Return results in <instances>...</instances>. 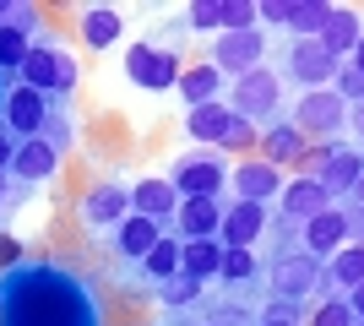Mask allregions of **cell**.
I'll return each mask as SVG.
<instances>
[{
  "label": "cell",
  "mask_w": 364,
  "mask_h": 326,
  "mask_svg": "<svg viewBox=\"0 0 364 326\" xmlns=\"http://www.w3.org/2000/svg\"><path fill=\"white\" fill-rule=\"evenodd\" d=\"M6 326H98V321H92V294L82 299V288L71 278L49 272V266H33L11 283Z\"/></svg>",
  "instance_id": "cell-1"
},
{
  "label": "cell",
  "mask_w": 364,
  "mask_h": 326,
  "mask_svg": "<svg viewBox=\"0 0 364 326\" xmlns=\"http://www.w3.org/2000/svg\"><path fill=\"white\" fill-rule=\"evenodd\" d=\"M16 77H22V87H33V93H44V98H49V93H71L82 71H76V60L65 55V49L33 44V49H28V60H22V71H16Z\"/></svg>",
  "instance_id": "cell-2"
},
{
  "label": "cell",
  "mask_w": 364,
  "mask_h": 326,
  "mask_svg": "<svg viewBox=\"0 0 364 326\" xmlns=\"http://www.w3.org/2000/svg\"><path fill=\"white\" fill-rule=\"evenodd\" d=\"M180 71H185L180 55H164V49H152V44H131V55H125V77L152 87V93L180 87Z\"/></svg>",
  "instance_id": "cell-3"
},
{
  "label": "cell",
  "mask_w": 364,
  "mask_h": 326,
  "mask_svg": "<svg viewBox=\"0 0 364 326\" xmlns=\"http://www.w3.org/2000/svg\"><path fill=\"white\" fill-rule=\"evenodd\" d=\"M125 217H131V190L114 185V180H109V185H92L87 196H82V223H87V229H109V223L120 229Z\"/></svg>",
  "instance_id": "cell-4"
},
{
  "label": "cell",
  "mask_w": 364,
  "mask_h": 326,
  "mask_svg": "<svg viewBox=\"0 0 364 326\" xmlns=\"http://www.w3.org/2000/svg\"><path fill=\"white\" fill-rule=\"evenodd\" d=\"M6 125H11L16 136H28V141L44 136V125H49V98L16 82L11 93H6Z\"/></svg>",
  "instance_id": "cell-5"
},
{
  "label": "cell",
  "mask_w": 364,
  "mask_h": 326,
  "mask_svg": "<svg viewBox=\"0 0 364 326\" xmlns=\"http://www.w3.org/2000/svg\"><path fill=\"white\" fill-rule=\"evenodd\" d=\"M277 104V77L272 71H245L240 82H234V114L240 120H256V114H267V109Z\"/></svg>",
  "instance_id": "cell-6"
},
{
  "label": "cell",
  "mask_w": 364,
  "mask_h": 326,
  "mask_svg": "<svg viewBox=\"0 0 364 326\" xmlns=\"http://www.w3.org/2000/svg\"><path fill=\"white\" fill-rule=\"evenodd\" d=\"M348 120V109H343V98L337 93H304L299 98V114H294V131H321V136H326V131H337V125Z\"/></svg>",
  "instance_id": "cell-7"
},
{
  "label": "cell",
  "mask_w": 364,
  "mask_h": 326,
  "mask_svg": "<svg viewBox=\"0 0 364 326\" xmlns=\"http://www.w3.org/2000/svg\"><path fill=\"white\" fill-rule=\"evenodd\" d=\"M131 212L164 223V217L180 212V190L168 185V180H136V185H131Z\"/></svg>",
  "instance_id": "cell-8"
},
{
  "label": "cell",
  "mask_w": 364,
  "mask_h": 326,
  "mask_svg": "<svg viewBox=\"0 0 364 326\" xmlns=\"http://www.w3.org/2000/svg\"><path fill=\"white\" fill-rule=\"evenodd\" d=\"M256 60H261V33H228V38H218L213 44V60L207 65H218V71H256Z\"/></svg>",
  "instance_id": "cell-9"
},
{
  "label": "cell",
  "mask_w": 364,
  "mask_h": 326,
  "mask_svg": "<svg viewBox=\"0 0 364 326\" xmlns=\"http://www.w3.org/2000/svg\"><path fill=\"white\" fill-rule=\"evenodd\" d=\"M76 38H82L92 55L109 49L120 38V11H114V6H82V11H76Z\"/></svg>",
  "instance_id": "cell-10"
},
{
  "label": "cell",
  "mask_w": 364,
  "mask_h": 326,
  "mask_svg": "<svg viewBox=\"0 0 364 326\" xmlns=\"http://www.w3.org/2000/svg\"><path fill=\"white\" fill-rule=\"evenodd\" d=\"M168 185L180 190L185 202H191V196H218V190H223V163H213V158H191V163L174 169Z\"/></svg>",
  "instance_id": "cell-11"
},
{
  "label": "cell",
  "mask_w": 364,
  "mask_h": 326,
  "mask_svg": "<svg viewBox=\"0 0 364 326\" xmlns=\"http://www.w3.org/2000/svg\"><path fill=\"white\" fill-rule=\"evenodd\" d=\"M11 169L22 174V180H49V174L60 169V147L44 141V136H33V141H22L11 153Z\"/></svg>",
  "instance_id": "cell-12"
},
{
  "label": "cell",
  "mask_w": 364,
  "mask_h": 326,
  "mask_svg": "<svg viewBox=\"0 0 364 326\" xmlns=\"http://www.w3.org/2000/svg\"><path fill=\"white\" fill-rule=\"evenodd\" d=\"M289 60H294V77H304V82H332L337 77V55L321 38H299Z\"/></svg>",
  "instance_id": "cell-13"
},
{
  "label": "cell",
  "mask_w": 364,
  "mask_h": 326,
  "mask_svg": "<svg viewBox=\"0 0 364 326\" xmlns=\"http://www.w3.org/2000/svg\"><path fill=\"white\" fill-rule=\"evenodd\" d=\"M180 234L185 239H213V229L223 223V212H218V196H191V202H180Z\"/></svg>",
  "instance_id": "cell-14"
},
{
  "label": "cell",
  "mask_w": 364,
  "mask_h": 326,
  "mask_svg": "<svg viewBox=\"0 0 364 326\" xmlns=\"http://www.w3.org/2000/svg\"><path fill=\"white\" fill-rule=\"evenodd\" d=\"M234 120H240L234 109H223V104H201V109H191V114H185V131H191L196 141H218V147H223V136L234 131Z\"/></svg>",
  "instance_id": "cell-15"
},
{
  "label": "cell",
  "mask_w": 364,
  "mask_h": 326,
  "mask_svg": "<svg viewBox=\"0 0 364 326\" xmlns=\"http://www.w3.org/2000/svg\"><path fill=\"white\" fill-rule=\"evenodd\" d=\"M158 239H164V234H158V223H152V217H136V212H131L120 229H114V245H120V256H136V261L147 256L152 245H158Z\"/></svg>",
  "instance_id": "cell-16"
},
{
  "label": "cell",
  "mask_w": 364,
  "mask_h": 326,
  "mask_svg": "<svg viewBox=\"0 0 364 326\" xmlns=\"http://www.w3.org/2000/svg\"><path fill=\"white\" fill-rule=\"evenodd\" d=\"M234 185H240V196H245L250 207H261L277 185H283V180H277V169L267 163V158H261V163H245V169L234 174Z\"/></svg>",
  "instance_id": "cell-17"
},
{
  "label": "cell",
  "mask_w": 364,
  "mask_h": 326,
  "mask_svg": "<svg viewBox=\"0 0 364 326\" xmlns=\"http://www.w3.org/2000/svg\"><path fill=\"white\" fill-rule=\"evenodd\" d=\"M261 234V207H250V202H240L234 212H223V239H228V250H250V239Z\"/></svg>",
  "instance_id": "cell-18"
},
{
  "label": "cell",
  "mask_w": 364,
  "mask_h": 326,
  "mask_svg": "<svg viewBox=\"0 0 364 326\" xmlns=\"http://www.w3.org/2000/svg\"><path fill=\"white\" fill-rule=\"evenodd\" d=\"M218 266H223V250L213 245V239H185V256H180V272L185 278H213Z\"/></svg>",
  "instance_id": "cell-19"
},
{
  "label": "cell",
  "mask_w": 364,
  "mask_h": 326,
  "mask_svg": "<svg viewBox=\"0 0 364 326\" xmlns=\"http://www.w3.org/2000/svg\"><path fill=\"white\" fill-rule=\"evenodd\" d=\"M180 93H185L191 109L218 104V65H191V71H180Z\"/></svg>",
  "instance_id": "cell-20"
},
{
  "label": "cell",
  "mask_w": 364,
  "mask_h": 326,
  "mask_svg": "<svg viewBox=\"0 0 364 326\" xmlns=\"http://www.w3.org/2000/svg\"><path fill=\"white\" fill-rule=\"evenodd\" d=\"M283 207H289L294 217H321L326 212V185H321V180H299V185L283 190Z\"/></svg>",
  "instance_id": "cell-21"
},
{
  "label": "cell",
  "mask_w": 364,
  "mask_h": 326,
  "mask_svg": "<svg viewBox=\"0 0 364 326\" xmlns=\"http://www.w3.org/2000/svg\"><path fill=\"white\" fill-rule=\"evenodd\" d=\"M343 234H348V212H321V217H310L304 239H310V250H337Z\"/></svg>",
  "instance_id": "cell-22"
},
{
  "label": "cell",
  "mask_w": 364,
  "mask_h": 326,
  "mask_svg": "<svg viewBox=\"0 0 364 326\" xmlns=\"http://www.w3.org/2000/svg\"><path fill=\"white\" fill-rule=\"evenodd\" d=\"M180 256H185V239H168V234H164V239H158V245L141 256V266H147L158 283H168L174 272H180Z\"/></svg>",
  "instance_id": "cell-23"
},
{
  "label": "cell",
  "mask_w": 364,
  "mask_h": 326,
  "mask_svg": "<svg viewBox=\"0 0 364 326\" xmlns=\"http://www.w3.org/2000/svg\"><path fill=\"white\" fill-rule=\"evenodd\" d=\"M321 44L332 49V55L353 49V44H359V16H353V11H332V16H326V28H321Z\"/></svg>",
  "instance_id": "cell-24"
},
{
  "label": "cell",
  "mask_w": 364,
  "mask_h": 326,
  "mask_svg": "<svg viewBox=\"0 0 364 326\" xmlns=\"http://www.w3.org/2000/svg\"><path fill=\"white\" fill-rule=\"evenodd\" d=\"M272 283H277V294H304L310 283H316V266H310V256H294V261H283L272 272Z\"/></svg>",
  "instance_id": "cell-25"
},
{
  "label": "cell",
  "mask_w": 364,
  "mask_h": 326,
  "mask_svg": "<svg viewBox=\"0 0 364 326\" xmlns=\"http://www.w3.org/2000/svg\"><path fill=\"white\" fill-rule=\"evenodd\" d=\"M294 158H304V136L294 131V125H277L272 136H267V163H294Z\"/></svg>",
  "instance_id": "cell-26"
},
{
  "label": "cell",
  "mask_w": 364,
  "mask_h": 326,
  "mask_svg": "<svg viewBox=\"0 0 364 326\" xmlns=\"http://www.w3.org/2000/svg\"><path fill=\"white\" fill-rule=\"evenodd\" d=\"M28 49H33V38L22 28H0V71H22Z\"/></svg>",
  "instance_id": "cell-27"
},
{
  "label": "cell",
  "mask_w": 364,
  "mask_h": 326,
  "mask_svg": "<svg viewBox=\"0 0 364 326\" xmlns=\"http://www.w3.org/2000/svg\"><path fill=\"white\" fill-rule=\"evenodd\" d=\"M359 169H364V158H353V153H332V174L321 180L326 190H343V185H359Z\"/></svg>",
  "instance_id": "cell-28"
},
{
  "label": "cell",
  "mask_w": 364,
  "mask_h": 326,
  "mask_svg": "<svg viewBox=\"0 0 364 326\" xmlns=\"http://www.w3.org/2000/svg\"><path fill=\"white\" fill-rule=\"evenodd\" d=\"M256 11H261V6H250V0H223V6H218V22H223V28H240V33H250Z\"/></svg>",
  "instance_id": "cell-29"
},
{
  "label": "cell",
  "mask_w": 364,
  "mask_h": 326,
  "mask_svg": "<svg viewBox=\"0 0 364 326\" xmlns=\"http://www.w3.org/2000/svg\"><path fill=\"white\" fill-rule=\"evenodd\" d=\"M326 16H332L326 6H294V11H289V22H294L299 33H316V38H321V28H326Z\"/></svg>",
  "instance_id": "cell-30"
},
{
  "label": "cell",
  "mask_w": 364,
  "mask_h": 326,
  "mask_svg": "<svg viewBox=\"0 0 364 326\" xmlns=\"http://www.w3.org/2000/svg\"><path fill=\"white\" fill-rule=\"evenodd\" d=\"M337 278L353 283V288L364 283V245H353V250H343V256H337Z\"/></svg>",
  "instance_id": "cell-31"
},
{
  "label": "cell",
  "mask_w": 364,
  "mask_h": 326,
  "mask_svg": "<svg viewBox=\"0 0 364 326\" xmlns=\"http://www.w3.org/2000/svg\"><path fill=\"white\" fill-rule=\"evenodd\" d=\"M196 288H201L196 278H185V272H174V278L164 283V299H168V305H191V299H196Z\"/></svg>",
  "instance_id": "cell-32"
},
{
  "label": "cell",
  "mask_w": 364,
  "mask_h": 326,
  "mask_svg": "<svg viewBox=\"0 0 364 326\" xmlns=\"http://www.w3.org/2000/svg\"><path fill=\"white\" fill-rule=\"evenodd\" d=\"M337 98H343V93H348L353 98V104H364V71H359V65H353V71H337Z\"/></svg>",
  "instance_id": "cell-33"
},
{
  "label": "cell",
  "mask_w": 364,
  "mask_h": 326,
  "mask_svg": "<svg viewBox=\"0 0 364 326\" xmlns=\"http://www.w3.org/2000/svg\"><path fill=\"white\" fill-rule=\"evenodd\" d=\"M218 272H228V278H250L256 261H250V250H223V266H218Z\"/></svg>",
  "instance_id": "cell-34"
},
{
  "label": "cell",
  "mask_w": 364,
  "mask_h": 326,
  "mask_svg": "<svg viewBox=\"0 0 364 326\" xmlns=\"http://www.w3.org/2000/svg\"><path fill=\"white\" fill-rule=\"evenodd\" d=\"M250 141H256V125H250V120H234V131L223 136V147H228V153H245Z\"/></svg>",
  "instance_id": "cell-35"
},
{
  "label": "cell",
  "mask_w": 364,
  "mask_h": 326,
  "mask_svg": "<svg viewBox=\"0 0 364 326\" xmlns=\"http://www.w3.org/2000/svg\"><path fill=\"white\" fill-rule=\"evenodd\" d=\"M348 321H353L348 305H337V299H332V305H321V315H316V326H348Z\"/></svg>",
  "instance_id": "cell-36"
},
{
  "label": "cell",
  "mask_w": 364,
  "mask_h": 326,
  "mask_svg": "<svg viewBox=\"0 0 364 326\" xmlns=\"http://www.w3.org/2000/svg\"><path fill=\"white\" fill-rule=\"evenodd\" d=\"M191 22L196 28H218V6H191Z\"/></svg>",
  "instance_id": "cell-37"
},
{
  "label": "cell",
  "mask_w": 364,
  "mask_h": 326,
  "mask_svg": "<svg viewBox=\"0 0 364 326\" xmlns=\"http://www.w3.org/2000/svg\"><path fill=\"white\" fill-rule=\"evenodd\" d=\"M11 153H16V147L6 141V131H0V169H11Z\"/></svg>",
  "instance_id": "cell-38"
},
{
  "label": "cell",
  "mask_w": 364,
  "mask_h": 326,
  "mask_svg": "<svg viewBox=\"0 0 364 326\" xmlns=\"http://www.w3.org/2000/svg\"><path fill=\"white\" fill-rule=\"evenodd\" d=\"M353 310H364V283H359V288H353Z\"/></svg>",
  "instance_id": "cell-39"
},
{
  "label": "cell",
  "mask_w": 364,
  "mask_h": 326,
  "mask_svg": "<svg viewBox=\"0 0 364 326\" xmlns=\"http://www.w3.org/2000/svg\"><path fill=\"white\" fill-rule=\"evenodd\" d=\"M353 60H359V71H364V38H359V44H353Z\"/></svg>",
  "instance_id": "cell-40"
},
{
  "label": "cell",
  "mask_w": 364,
  "mask_h": 326,
  "mask_svg": "<svg viewBox=\"0 0 364 326\" xmlns=\"http://www.w3.org/2000/svg\"><path fill=\"white\" fill-rule=\"evenodd\" d=\"M261 326H289V321H283V315H272V321H261Z\"/></svg>",
  "instance_id": "cell-41"
},
{
  "label": "cell",
  "mask_w": 364,
  "mask_h": 326,
  "mask_svg": "<svg viewBox=\"0 0 364 326\" xmlns=\"http://www.w3.org/2000/svg\"><path fill=\"white\" fill-rule=\"evenodd\" d=\"M0 196H6V169H0Z\"/></svg>",
  "instance_id": "cell-42"
},
{
  "label": "cell",
  "mask_w": 364,
  "mask_h": 326,
  "mask_svg": "<svg viewBox=\"0 0 364 326\" xmlns=\"http://www.w3.org/2000/svg\"><path fill=\"white\" fill-rule=\"evenodd\" d=\"M353 190H359V196H364V174H359V185H353Z\"/></svg>",
  "instance_id": "cell-43"
},
{
  "label": "cell",
  "mask_w": 364,
  "mask_h": 326,
  "mask_svg": "<svg viewBox=\"0 0 364 326\" xmlns=\"http://www.w3.org/2000/svg\"><path fill=\"white\" fill-rule=\"evenodd\" d=\"M359 125H364V104H359Z\"/></svg>",
  "instance_id": "cell-44"
}]
</instances>
